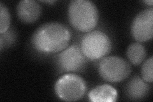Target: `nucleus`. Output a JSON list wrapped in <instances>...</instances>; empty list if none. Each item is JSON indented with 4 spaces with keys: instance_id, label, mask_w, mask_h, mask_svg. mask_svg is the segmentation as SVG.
Here are the masks:
<instances>
[{
    "instance_id": "nucleus-5",
    "label": "nucleus",
    "mask_w": 153,
    "mask_h": 102,
    "mask_svg": "<svg viewBox=\"0 0 153 102\" xmlns=\"http://www.w3.org/2000/svg\"><path fill=\"white\" fill-rule=\"evenodd\" d=\"M98 70L102 78L108 82H119L131 74V66L120 57L108 56L100 62Z\"/></svg>"
},
{
    "instance_id": "nucleus-13",
    "label": "nucleus",
    "mask_w": 153,
    "mask_h": 102,
    "mask_svg": "<svg viewBox=\"0 0 153 102\" xmlns=\"http://www.w3.org/2000/svg\"><path fill=\"white\" fill-rule=\"evenodd\" d=\"M152 66V57H151L149 59H148L147 61H145L142 67V77L143 80L147 82V83H152L153 80Z\"/></svg>"
},
{
    "instance_id": "nucleus-12",
    "label": "nucleus",
    "mask_w": 153,
    "mask_h": 102,
    "mask_svg": "<svg viewBox=\"0 0 153 102\" xmlns=\"http://www.w3.org/2000/svg\"><path fill=\"white\" fill-rule=\"evenodd\" d=\"M10 24V15L7 8L0 3V33H6Z\"/></svg>"
},
{
    "instance_id": "nucleus-2",
    "label": "nucleus",
    "mask_w": 153,
    "mask_h": 102,
    "mask_svg": "<svg viewBox=\"0 0 153 102\" xmlns=\"http://www.w3.org/2000/svg\"><path fill=\"white\" fill-rule=\"evenodd\" d=\"M68 19L75 29L82 32H89L98 21V11L95 4L88 0L71 1L68 10Z\"/></svg>"
},
{
    "instance_id": "nucleus-6",
    "label": "nucleus",
    "mask_w": 153,
    "mask_h": 102,
    "mask_svg": "<svg viewBox=\"0 0 153 102\" xmlns=\"http://www.w3.org/2000/svg\"><path fill=\"white\" fill-rule=\"evenodd\" d=\"M85 57L79 46L72 45L57 56V66L61 72L80 71L86 64Z\"/></svg>"
},
{
    "instance_id": "nucleus-9",
    "label": "nucleus",
    "mask_w": 153,
    "mask_h": 102,
    "mask_svg": "<svg viewBox=\"0 0 153 102\" xmlns=\"http://www.w3.org/2000/svg\"><path fill=\"white\" fill-rule=\"evenodd\" d=\"M117 98V91L110 85L103 84L96 87L89 93L90 101L93 102H114Z\"/></svg>"
},
{
    "instance_id": "nucleus-3",
    "label": "nucleus",
    "mask_w": 153,
    "mask_h": 102,
    "mask_svg": "<svg viewBox=\"0 0 153 102\" xmlns=\"http://www.w3.org/2000/svg\"><path fill=\"white\" fill-rule=\"evenodd\" d=\"M80 48L86 57L99 60L111 51V42L107 34L102 31H90L83 36Z\"/></svg>"
},
{
    "instance_id": "nucleus-8",
    "label": "nucleus",
    "mask_w": 153,
    "mask_h": 102,
    "mask_svg": "<svg viewBox=\"0 0 153 102\" xmlns=\"http://www.w3.org/2000/svg\"><path fill=\"white\" fill-rule=\"evenodd\" d=\"M18 17L25 23H32L37 21L41 16L42 7L33 0H23L19 3L17 7Z\"/></svg>"
},
{
    "instance_id": "nucleus-14",
    "label": "nucleus",
    "mask_w": 153,
    "mask_h": 102,
    "mask_svg": "<svg viewBox=\"0 0 153 102\" xmlns=\"http://www.w3.org/2000/svg\"><path fill=\"white\" fill-rule=\"evenodd\" d=\"M144 3L148 4H149V5L152 6V3H153V1H152V0H149V1H145Z\"/></svg>"
},
{
    "instance_id": "nucleus-11",
    "label": "nucleus",
    "mask_w": 153,
    "mask_h": 102,
    "mask_svg": "<svg viewBox=\"0 0 153 102\" xmlns=\"http://www.w3.org/2000/svg\"><path fill=\"white\" fill-rule=\"evenodd\" d=\"M126 54L128 60L133 65H138L144 60L146 56L145 47L139 43H133L128 47Z\"/></svg>"
},
{
    "instance_id": "nucleus-4",
    "label": "nucleus",
    "mask_w": 153,
    "mask_h": 102,
    "mask_svg": "<svg viewBox=\"0 0 153 102\" xmlns=\"http://www.w3.org/2000/svg\"><path fill=\"white\" fill-rule=\"evenodd\" d=\"M86 91L84 79L79 75L68 74L62 76L57 80L55 91L57 96L67 101H74L81 99Z\"/></svg>"
},
{
    "instance_id": "nucleus-10",
    "label": "nucleus",
    "mask_w": 153,
    "mask_h": 102,
    "mask_svg": "<svg viewBox=\"0 0 153 102\" xmlns=\"http://www.w3.org/2000/svg\"><path fill=\"white\" fill-rule=\"evenodd\" d=\"M149 86L140 77L135 76L128 82L126 86V93L132 100H140L147 95Z\"/></svg>"
},
{
    "instance_id": "nucleus-1",
    "label": "nucleus",
    "mask_w": 153,
    "mask_h": 102,
    "mask_svg": "<svg viewBox=\"0 0 153 102\" xmlns=\"http://www.w3.org/2000/svg\"><path fill=\"white\" fill-rule=\"evenodd\" d=\"M71 39L69 29L59 22H47L35 31L31 38L32 45L42 53H56L68 47Z\"/></svg>"
},
{
    "instance_id": "nucleus-7",
    "label": "nucleus",
    "mask_w": 153,
    "mask_h": 102,
    "mask_svg": "<svg viewBox=\"0 0 153 102\" xmlns=\"http://www.w3.org/2000/svg\"><path fill=\"white\" fill-rule=\"evenodd\" d=\"M131 31L135 39L140 42L150 40L153 35V8L140 12L133 19Z\"/></svg>"
}]
</instances>
